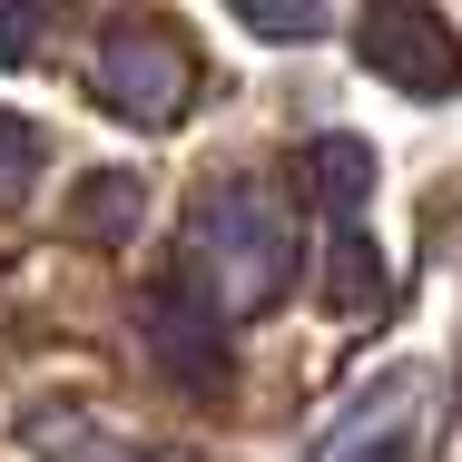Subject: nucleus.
Segmentation results:
<instances>
[{
	"label": "nucleus",
	"mask_w": 462,
	"mask_h": 462,
	"mask_svg": "<svg viewBox=\"0 0 462 462\" xmlns=\"http://www.w3.org/2000/svg\"><path fill=\"white\" fill-rule=\"evenodd\" d=\"M178 285L207 305V315H266L285 285H295V207H285L266 178H236V187H207L187 207V236H178Z\"/></svg>",
	"instance_id": "nucleus-1"
},
{
	"label": "nucleus",
	"mask_w": 462,
	"mask_h": 462,
	"mask_svg": "<svg viewBox=\"0 0 462 462\" xmlns=\"http://www.w3.org/2000/svg\"><path fill=\"white\" fill-rule=\"evenodd\" d=\"M89 98L108 108V118H128V128L187 118V98H197V50H187V30L158 20V10L108 20L98 50H89Z\"/></svg>",
	"instance_id": "nucleus-2"
},
{
	"label": "nucleus",
	"mask_w": 462,
	"mask_h": 462,
	"mask_svg": "<svg viewBox=\"0 0 462 462\" xmlns=\"http://www.w3.org/2000/svg\"><path fill=\"white\" fill-rule=\"evenodd\" d=\"M355 50H365L374 79H393L403 98H453L462 50H453V30H443L423 0H374L365 20H355Z\"/></svg>",
	"instance_id": "nucleus-3"
},
{
	"label": "nucleus",
	"mask_w": 462,
	"mask_h": 462,
	"mask_svg": "<svg viewBox=\"0 0 462 462\" xmlns=\"http://www.w3.org/2000/svg\"><path fill=\"white\" fill-rule=\"evenodd\" d=\"M423 403H433V383H423V374H374L365 393H355V403L305 443V462H403V453H413Z\"/></svg>",
	"instance_id": "nucleus-4"
},
{
	"label": "nucleus",
	"mask_w": 462,
	"mask_h": 462,
	"mask_svg": "<svg viewBox=\"0 0 462 462\" xmlns=\"http://www.w3.org/2000/svg\"><path fill=\"white\" fill-rule=\"evenodd\" d=\"M138 325H148L158 365L178 374L187 393H217V383H226V315H207L187 285H148V295H138Z\"/></svg>",
	"instance_id": "nucleus-5"
},
{
	"label": "nucleus",
	"mask_w": 462,
	"mask_h": 462,
	"mask_svg": "<svg viewBox=\"0 0 462 462\" xmlns=\"http://www.w3.org/2000/svg\"><path fill=\"white\" fill-rule=\"evenodd\" d=\"M393 285H383V256L365 246V226H345L335 217V236H325V305L335 315H374Z\"/></svg>",
	"instance_id": "nucleus-6"
},
{
	"label": "nucleus",
	"mask_w": 462,
	"mask_h": 462,
	"mask_svg": "<svg viewBox=\"0 0 462 462\" xmlns=\"http://www.w3.org/2000/svg\"><path fill=\"white\" fill-rule=\"evenodd\" d=\"M30 453H40V462H158L148 443L108 433L98 413H40V423H30Z\"/></svg>",
	"instance_id": "nucleus-7"
},
{
	"label": "nucleus",
	"mask_w": 462,
	"mask_h": 462,
	"mask_svg": "<svg viewBox=\"0 0 462 462\" xmlns=\"http://www.w3.org/2000/svg\"><path fill=\"white\" fill-rule=\"evenodd\" d=\"M305 178L325 187V197H335V217H345V207H355V197L374 187V158H365V138H315V148H305Z\"/></svg>",
	"instance_id": "nucleus-8"
},
{
	"label": "nucleus",
	"mask_w": 462,
	"mask_h": 462,
	"mask_svg": "<svg viewBox=\"0 0 462 462\" xmlns=\"http://www.w3.org/2000/svg\"><path fill=\"white\" fill-rule=\"evenodd\" d=\"M60 10H69V0H0V69H30V60L50 50Z\"/></svg>",
	"instance_id": "nucleus-9"
},
{
	"label": "nucleus",
	"mask_w": 462,
	"mask_h": 462,
	"mask_svg": "<svg viewBox=\"0 0 462 462\" xmlns=\"http://www.w3.org/2000/svg\"><path fill=\"white\" fill-rule=\"evenodd\" d=\"M30 187H40V128H30L20 108H0V217H10Z\"/></svg>",
	"instance_id": "nucleus-10"
},
{
	"label": "nucleus",
	"mask_w": 462,
	"mask_h": 462,
	"mask_svg": "<svg viewBox=\"0 0 462 462\" xmlns=\"http://www.w3.org/2000/svg\"><path fill=\"white\" fill-rule=\"evenodd\" d=\"M69 217H79L89 236H128V217H138V187H128V178H89L79 197H69Z\"/></svg>",
	"instance_id": "nucleus-11"
},
{
	"label": "nucleus",
	"mask_w": 462,
	"mask_h": 462,
	"mask_svg": "<svg viewBox=\"0 0 462 462\" xmlns=\"http://www.w3.org/2000/svg\"><path fill=\"white\" fill-rule=\"evenodd\" d=\"M236 20L256 40H315L325 30V0H236Z\"/></svg>",
	"instance_id": "nucleus-12"
}]
</instances>
